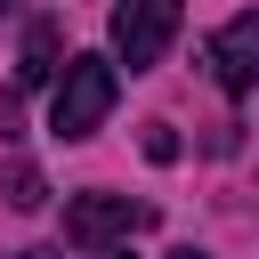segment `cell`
I'll return each mask as SVG.
<instances>
[{
    "mask_svg": "<svg viewBox=\"0 0 259 259\" xmlns=\"http://www.w3.org/2000/svg\"><path fill=\"white\" fill-rule=\"evenodd\" d=\"M113 97H121V73L105 57H65L57 97H49V130L57 138H97L105 113H113Z\"/></svg>",
    "mask_w": 259,
    "mask_h": 259,
    "instance_id": "1",
    "label": "cell"
},
{
    "mask_svg": "<svg viewBox=\"0 0 259 259\" xmlns=\"http://www.w3.org/2000/svg\"><path fill=\"white\" fill-rule=\"evenodd\" d=\"M8 202H16V210H40V202H49V178H40L32 162H8Z\"/></svg>",
    "mask_w": 259,
    "mask_h": 259,
    "instance_id": "6",
    "label": "cell"
},
{
    "mask_svg": "<svg viewBox=\"0 0 259 259\" xmlns=\"http://www.w3.org/2000/svg\"><path fill=\"white\" fill-rule=\"evenodd\" d=\"M170 259H210V251H170Z\"/></svg>",
    "mask_w": 259,
    "mask_h": 259,
    "instance_id": "9",
    "label": "cell"
},
{
    "mask_svg": "<svg viewBox=\"0 0 259 259\" xmlns=\"http://www.w3.org/2000/svg\"><path fill=\"white\" fill-rule=\"evenodd\" d=\"M202 65H210V81L227 89V97H243V89H259V8H243V16H227L210 40H202Z\"/></svg>",
    "mask_w": 259,
    "mask_h": 259,
    "instance_id": "4",
    "label": "cell"
},
{
    "mask_svg": "<svg viewBox=\"0 0 259 259\" xmlns=\"http://www.w3.org/2000/svg\"><path fill=\"white\" fill-rule=\"evenodd\" d=\"M0 8H8V0H0Z\"/></svg>",
    "mask_w": 259,
    "mask_h": 259,
    "instance_id": "10",
    "label": "cell"
},
{
    "mask_svg": "<svg viewBox=\"0 0 259 259\" xmlns=\"http://www.w3.org/2000/svg\"><path fill=\"white\" fill-rule=\"evenodd\" d=\"M138 227H146V202H130V194H73L65 202V243L73 251H105Z\"/></svg>",
    "mask_w": 259,
    "mask_h": 259,
    "instance_id": "3",
    "label": "cell"
},
{
    "mask_svg": "<svg viewBox=\"0 0 259 259\" xmlns=\"http://www.w3.org/2000/svg\"><path fill=\"white\" fill-rule=\"evenodd\" d=\"M170 40H178V0H113V57L130 73L162 65Z\"/></svg>",
    "mask_w": 259,
    "mask_h": 259,
    "instance_id": "2",
    "label": "cell"
},
{
    "mask_svg": "<svg viewBox=\"0 0 259 259\" xmlns=\"http://www.w3.org/2000/svg\"><path fill=\"white\" fill-rule=\"evenodd\" d=\"M16 259H57V251H16Z\"/></svg>",
    "mask_w": 259,
    "mask_h": 259,
    "instance_id": "8",
    "label": "cell"
},
{
    "mask_svg": "<svg viewBox=\"0 0 259 259\" xmlns=\"http://www.w3.org/2000/svg\"><path fill=\"white\" fill-rule=\"evenodd\" d=\"M146 154H154V162H178V138H170V121H154V130H146Z\"/></svg>",
    "mask_w": 259,
    "mask_h": 259,
    "instance_id": "7",
    "label": "cell"
},
{
    "mask_svg": "<svg viewBox=\"0 0 259 259\" xmlns=\"http://www.w3.org/2000/svg\"><path fill=\"white\" fill-rule=\"evenodd\" d=\"M57 49H65V32H57L49 16H40V24L24 32V57H16V81H24V89H32V81H49V73H57Z\"/></svg>",
    "mask_w": 259,
    "mask_h": 259,
    "instance_id": "5",
    "label": "cell"
}]
</instances>
